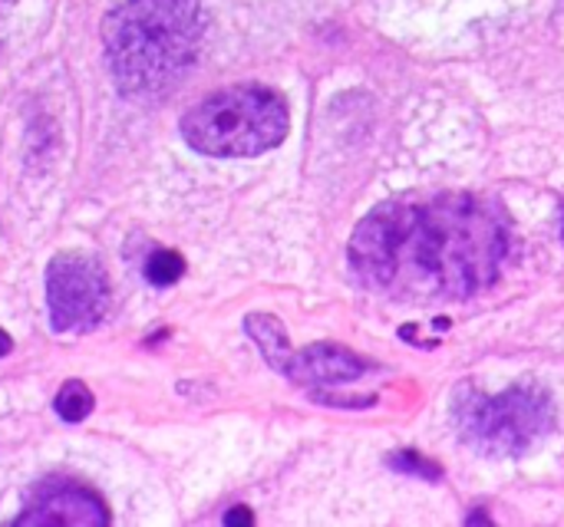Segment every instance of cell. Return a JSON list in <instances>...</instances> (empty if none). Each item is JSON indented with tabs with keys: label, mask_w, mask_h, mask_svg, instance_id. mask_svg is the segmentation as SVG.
<instances>
[{
	"label": "cell",
	"mask_w": 564,
	"mask_h": 527,
	"mask_svg": "<svg viewBox=\"0 0 564 527\" xmlns=\"http://www.w3.org/2000/svg\"><path fill=\"white\" fill-rule=\"evenodd\" d=\"M555 426V406L539 386H512L496 396L466 389L456 399V429L469 449L492 459L522 455Z\"/></svg>",
	"instance_id": "cell-4"
},
{
	"label": "cell",
	"mask_w": 564,
	"mask_h": 527,
	"mask_svg": "<svg viewBox=\"0 0 564 527\" xmlns=\"http://www.w3.org/2000/svg\"><path fill=\"white\" fill-rule=\"evenodd\" d=\"M357 281L393 300H463L489 287L509 257L502 215L469 195L390 201L350 238Z\"/></svg>",
	"instance_id": "cell-1"
},
{
	"label": "cell",
	"mask_w": 564,
	"mask_h": 527,
	"mask_svg": "<svg viewBox=\"0 0 564 527\" xmlns=\"http://www.w3.org/2000/svg\"><path fill=\"white\" fill-rule=\"evenodd\" d=\"M291 125L288 106L274 89L231 86L205 96L182 119V139L215 158H248L284 142Z\"/></svg>",
	"instance_id": "cell-3"
},
{
	"label": "cell",
	"mask_w": 564,
	"mask_h": 527,
	"mask_svg": "<svg viewBox=\"0 0 564 527\" xmlns=\"http://www.w3.org/2000/svg\"><path fill=\"white\" fill-rule=\"evenodd\" d=\"M205 0H116L102 20V46L126 96L165 92L195 59Z\"/></svg>",
	"instance_id": "cell-2"
},
{
	"label": "cell",
	"mask_w": 564,
	"mask_h": 527,
	"mask_svg": "<svg viewBox=\"0 0 564 527\" xmlns=\"http://www.w3.org/2000/svg\"><path fill=\"white\" fill-rule=\"evenodd\" d=\"M56 416L59 419H66V422H83L89 413H93V393H89V386L86 383H79V380H69V383H63L59 386V393H56Z\"/></svg>",
	"instance_id": "cell-9"
},
{
	"label": "cell",
	"mask_w": 564,
	"mask_h": 527,
	"mask_svg": "<svg viewBox=\"0 0 564 527\" xmlns=\"http://www.w3.org/2000/svg\"><path fill=\"white\" fill-rule=\"evenodd\" d=\"M373 366L360 356H354L350 350L344 347H334V343H314L301 353H291L288 360V376L307 389H327V386H337V383H350V380H360L367 376Z\"/></svg>",
	"instance_id": "cell-7"
},
{
	"label": "cell",
	"mask_w": 564,
	"mask_h": 527,
	"mask_svg": "<svg viewBox=\"0 0 564 527\" xmlns=\"http://www.w3.org/2000/svg\"><path fill=\"white\" fill-rule=\"evenodd\" d=\"M251 521H254V515L248 508H235L225 515V525H251Z\"/></svg>",
	"instance_id": "cell-12"
},
{
	"label": "cell",
	"mask_w": 564,
	"mask_h": 527,
	"mask_svg": "<svg viewBox=\"0 0 564 527\" xmlns=\"http://www.w3.org/2000/svg\"><path fill=\"white\" fill-rule=\"evenodd\" d=\"M393 465H400V469H413V472H416V475H423V479H436V465H426V462H420L413 452L393 455Z\"/></svg>",
	"instance_id": "cell-11"
},
{
	"label": "cell",
	"mask_w": 564,
	"mask_h": 527,
	"mask_svg": "<svg viewBox=\"0 0 564 527\" xmlns=\"http://www.w3.org/2000/svg\"><path fill=\"white\" fill-rule=\"evenodd\" d=\"M245 330L254 337V343H258V350L264 353V360L274 366V370H288V360H291V343H288V333H284V327H281V320L278 317H271V314H251L248 320H245Z\"/></svg>",
	"instance_id": "cell-8"
},
{
	"label": "cell",
	"mask_w": 564,
	"mask_h": 527,
	"mask_svg": "<svg viewBox=\"0 0 564 527\" xmlns=\"http://www.w3.org/2000/svg\"><path fill=\"white\" fill-rule=\"evenodd\" d=\"M20 525H109V508L83 485L50 482L43 485L30 508L17 518Z\"/></svg>",
	"instance_id": "cell-6"
},
{
	"label": "cell",
	"mask_w": 564,
	"mask_h": 527,
	"mask_svg": "<svg viewBox=\"0 0 564 527\" xmlns=\"http://www.w3.org/2000/svg\"><path fill=\"white\" fill-rule=\"evenodd\" d=\"M50 323L59 333H86L109 314L106 271L86 254H56L46 267Z\"/></svg>",
	"instance_id": "cell-5"
},
{
	"label": "cell",
	"mask_w": 564,
	"mask_h": 527,
	"mask_svg": "<svg viewBox=\"0 0 564 527\" xmlns=\"http://www.w3.org/2000/svg\"><path fill=\"white\" fill-rule=\"evenodd\" d=\"M13 350V340L7 337V330H0V356H7Z\"/></svg>",
	"instance_id": "cell-13"
},
{
	"label": "cell",
	"mask_w": 564,
	"mask_h": 527,
	"mask_svg": "<svg viewBox=\"0 0 564 527\" xmlns=\"http://www.w3.org/2000/svg\"><path fill=\"white\" fill-rule=\"evenodd\" d=\"M182 274H185V261L175 251H155L145 261V281L155 287H172Z\"/></svg>",
	"instance_id": "cell-10"
}]
</instances>
